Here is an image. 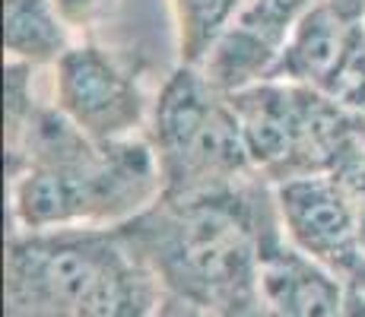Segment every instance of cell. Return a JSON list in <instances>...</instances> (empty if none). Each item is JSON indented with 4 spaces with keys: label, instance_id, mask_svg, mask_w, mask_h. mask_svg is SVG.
<instances>
[{
    "label": "cell",
    "instance_id": "4",
    "mask_svg": "<svg viewBox=\"0 0 365 317\" xmlns=\"http://www.w3.org/2000/svg\"><path fill=\"white\" fill-rule=\"evenodd\" d=\"M121 251L124 238L99 229L16 235L6 254L10 317H76L89 289Z\"/></svg>",
    "mask_w": 365,
    "mask_h": 317
},
{
    "label": "cell",
    "instance_id": "6",
    "mask_svg": "<svg viewBox=\"0 0 365 317\" xmlns=\"http://www.w3.org/2000/svg\"><path fill=\"white\" fill-rule=\"evenodd\" d=\"M58 108L96 143L133 133L143 118L137 83L99 48H70L58 63Z\"/></svg>",
    "mask_w": 365,
    "mask_h": 317
},
{
    "label": "cell",
    "instance_id": "1",
    "mask_svg": "<svg viewBox=\"0 0 365 317\" xmlns=\"http://www.w3.org/2000/svg\"><path fill=\"white\" fill-rule=\"evenodd\" d=\"M261 241L255 203L229 185L165 197L156 213H140L128 248L168 289L226 317L257 298Z\"/></svg>",
    "mask_w": 365,
    "mask_h": 317
},
{
    "label": "cell",
    "instance_id": "3",
    "mask_svg": "<svg viewBox=\"0 0 365 317\" xmlns=\"http://www.w3.org/2000/svg\"><path fill=\"white\" fill-rule=\"evenodd\" d=\"M153 150L163 165L165 197L229 187L255 168L232 98L191 63L175 70L156 98Z\"/></svg>",
    "mask_w": 365,
    "mask_h": 317
},
{
    "label": "cell",
    "instance_id": "10",
    "mask_svg": "<svg viewBox=\"0 0 365 317\" xmlns=\"http://www.w3.org/2000/svg\"><path fill=\"white\" fill-rule=\"evenodd\" d=\"M242 0H175L185 63L200 67L222 32L235 23Z\"/></svg>",
    "mask_w": 365,
    "mask_h": 317
},
{
    "label": "cell",
    "instance_id": "13",
    "mask_svg": "<svg viewBox=\"0 0 365 317\" xmlns=\"http://www.w3.org/2000/svg\"><path fill=\"white\" fill-rule=\"evenodd\" d=\"M226 317H273L270 311H267V308L261 305V301H248V305H242V308H235L232 314H226Z\"/></svg>",
    "mask_w": 365,
    "mask_h": 317
},
{
    "label": "cell",
    "instance_id": "7",
    "mask_svg": "<svg viewBox=\"0 0 365 317\" xmlns=\"http://www.w3.org/2000/svg\"><path fill=\"white\" fill-rule=\"evenodd\" d=\"M349 286L334 270L267 232L257 264V301L273 317H343Z\"/></svg>",
    "mask_w": 365,
    "mask_h": 317
},
{
    "label": "cell",
    "instance_id": "11",
    "mask_svg": "<svg viewBox=\"0 0 365 317\" xmlns=\"http://www.w3.org/2000/svg\"><path fill=\"white\" fill-rule=\"evenodd\" d=\"M150 317H222V314H216L210 305H203V301L191 298V295L175 292V289L165 286L163 298L156 301V308H153Z\"/></svg>",
    "mask_w": 365,
    "mask_h": 317
},
{
    "label": "cell",
    "instance_id": "5",
    "mask_svg": "<svg viewBox=\"0 0 365 317\" xmlns=\"http://www.w3.org/2000/svg\"><path fill=\"white\" fill-rule=\"evenodd\" d=\"M273 207L292 248L334 270L346 279V286L365 289V254L359 248L356 209L331 172L277 181Z\"/></svg>",
    "mask_w": 365,
    "mask_h": 317
},
{
    "label": "cell",
    "instance_id": "12",
    "mask_svg": "<svg viewBox=\"0 0 365 317\" xmlns=\"http://www.w3.org/2000/svg\"><path fill=\"white\" fill-rule=\"evenodd\" d=\"M343 317H365V289L362 286H349L346 311H343Z\"/></svg>",
    "mask_w": 365,
    "mask_h": 317
},
{
    "label": "cell",
    "instance_id": "2",
    "mask_svg": "<svg viewBox=\"0 0 365 317\" xmlns=\"http://www.w3.org/2000/svg\"><path fill=\"white\" fill-rule=\"evenodd\" d=\"M165 190L150 143L133 137L96 143L70 162H35L13 172V219L26 232H58L118 222L143 213Z\"/></svg>",
    "mask_w": 365,
    "mask_h": 317
},
{
    "label": "cell",
    "instance_id": "8",
    "mask_svg": "<svg viewBox=\"0 0 365 317\" xmlns=\"http://www.w3.org/2000/svg\"><path fill=\"white\" fill-rule=\"evenodd\" d=\"M359 29L362 26L346 19L331 4L312 6V10L299 19L296 29H292L277 67H273V76L289 80V83H302V86H312V89L324 93L336 76V70L346 61Z\"/></svg>",
    "mask_w": 365,
    "mask_h": 317
},
{
    "label": "cell",
    "instance_id": "9",
    "mask_svg": "<svg viewBox=\"0 0 365 317\" xmlns=\"http://www.w3.org/2000/svg\"><path fill=\"white\" fill-rule=\"evenodd\" d=\"M4 45L26 67L58 63L70 51L58 0H4Z\"/></svg>",
    "mask_w": 365,
    "mask_h": 317
}]
</instances>
